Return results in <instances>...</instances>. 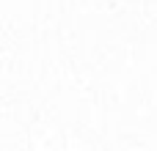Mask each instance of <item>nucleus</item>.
<instances>
[]
</instances>
